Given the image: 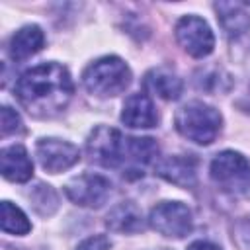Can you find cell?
<instances>
[{"label": "cell", "mask_w": 250, "mask_h": 250, "mask_svg": "<svg viewBox=\"0 0 250 250\" xmlns=\"http://www.w3.org/2000/svg\"><path fill=\"white\" fill-rule=\"evenodd\" d=\"M86 152L96 164L121 168L123 176L139 178L145 166L158 156V145L150 137H125L117 129L100 125L90 133Z\"/></svg>", "instance_id": "1"}, {"label": "cell", "mask_w": 250, "mask_h": 250, "mask_svg": "<svg viewBox=\"0 0 250 250\" xmlns=\"http://www.w3.org/2000/svg\"><path fill=\"white\" fill-rule=\"evenodd\" d=\"M74 92L68 70L59 62H43L25 70L16 82V98L33 117L61 113Z\"/></svg>", "instance_id": "2"}, {"label": "cell", "mask_w": 250, "mask_h": 250, "mask_svg": "<svg viewBox=\"0 0 250 250\" xmlns=\"http://www.w3.org/2000/svg\"><path fill=\"white\" fill-rule=\"evenodd\" d=\"M82 82L90 94L100 98L117 96L131 84V68L119 57H102L84 70Z\"/></svg>", "instance_id": "3"}, {"label": "cell", "mask_w": 250, "mask_h": 250, "mask_svg": "<svg viewBox=\"0 0 250 250\" xmlns=\"http://www.w3.org/2000/svg\"><path fill=\"white\" fill-rule=\"evenodd\" d=\"M221 113L203 102H189L176 113V129L180 135L197 145H211L221 131Z\"/></svg>", "instance_id": "4"}, {"label": "cell", "mask_w": 250, "mask_h": 250, "mask_svg": "<svg viewBox=\"0 0 250 250\" xmlns=\"http://www.w3.org/2000/svg\"><path fill=\"white\" fill-rule=\"evenodd\" d=\"M211 180L229 193H244L250 188V160L234 150L219 152L211 162Z\"/></svg>", "instance_id": "5"}, {"label": "cell", "mask_w": 250, "mask_h": 250, "mask_svg": "<svg viewBox=\"0 0 250 250\" xmlns=\"http://www.w3.org/2000/svg\"><path fill=\"white\" fill-rule=\"evenodd\" d=\"M148 223L156 232L170 238H184L193 229L191 211L178 201H162L156 207H152Z\"/></svg>", "instance_id": "6"}, {"label": "cell", "mask_w": 250, "mask_h": 250, "mask_svg": "<svg viewBox=\"0 0 250 250\" xmlns=\"http://www.w3.org/2000/svg\"><path fill=\"white\" fill-rule=\"evenodd\" d=\"M176 41L191 57H207L215 47V37L209 23L197 16H184L176 23Z\"/></svg>", "instance_id": "7"}, {"label": "cell", "mask_w": 250, "mask_h": 250, "mask_svg": "<svg viewBox=\"0 0 250 250\" xmlns=\"http://www.w3.org/2000/svg\"><path fill=\"white\" fill-rule=\"evenodd\" d=\"M109 191V180L100 174H82L64 186L66 197L80 207H102L107 201Z\"/></svg>", "instance_id": "8"}, {"label": "cell", "mask_w": 250, "mask_h": 250, "mask_svg": "<svg viewBox=\"0 0 250 250\" xmlns=\"http://www.w3.org/2000/svg\"><path fill=\"white\" fill-rule=\"evenodd\" d=\"M35 154L41 168L51 174H59L80 160V150L72 143L61 139H41L35 146Z\"/></svg>", "instance_id": "9"}, {"label": "cell", "mask_w": 250, "mask_h": 250, "mask_svg": "<svg viewBox=\"0 0 250 250\" xmlns=\"http://www.w3.org/2000/svg\"><path fill=\"white\" fill-rule=\"evenodd\" d=\"M121 121L131 129H148L158 123V113L146 94H133L123 104Z\"/></svg>", "instance_id": "10"}, {"label": "cell", "mask_w": 250, "mask_h": 250, "mask_svg": "<svg viewBox=\"0 0 250 250\" xmlns=\"http://www.w3.org/2000/svg\"><path fill=\"white\" fill-rule=\"evenodd\" d=\"M195 170L197 162L191 156H166L160 158L154 164V172L162 176L164 180L180 186V188H191L195 184Z\"/></svg>", "instance_id": "11"}, {"label": "cell", "mask_w": 250, "mask_h": 250, "mask_svg": "<svg viewBox=\"0 0 250 250\" xmlns=\"http://www.w3.org/2000/svg\"><path fill=\"white\" fill-rule=\"evenodd\" d=\"M0 170L6 180L21 184L31 178L33 162L21 145H12V146L2 148L0 152Z\"/></svg>", "instance_id": "12"}, {"label": "cell", "mask_w": 250, "mask_h": 250, "mask_svg": "<svg viewBox=\"0 0 250 250\" xmlns=\"http://www.w3.org/2000/svg\"><path fill=\"white\" fill-rule=\"evenodd\" d=\"M45 45V35L39 25H23L10 39V57L14 61H25L39 53Z\"/></svg>", "instance_id": "13"}, {"label": "cell", "mask_w": 250, "mask_h": 250, "mask_svg": "<svg viewBox=\"0 0 250 250\" xmlns=\"http://www.w3.org/2000/svg\"><path fill=\"white\" fill-rule=\"evenodd\" d=\"M105 225L115 232H139L145 229L143 213L133 201H123L115 205L107 213Z\"/></svg>", "instance_id": "14"}, {"label": "cell", "mask_w": 250, "mask_h": 250, "mask_svg": "<svg viewBox=\"0 0 250 250\" xmlns=\"http://www.w3.org/2000/svg\"><path fill=\"white\" fill-rule=\"evenodd\" d=\"M145 88L152 94H156L162 100H178L184 84L182 80L168 68H152L145 76Z\"/></svg>", "instance_id": "15"}, {"label": "cell", "mask_w": 250, "mask_h": 250, "mask_svg": "<svg viewBox=\"0 0 250 250\" xmlns=\"http://www.w3.org/2000/svg\"><path fill=\"white\" fill-rule=\"evenodd\" d=\"M215 10L219 14V21L229 37H238L250 29V16L240 4L232 2H217Z\"/></svg>", "instance_id": "16"}, {"label": "cell", "mask_w": 250, "mask_h": 250, "mask_svg": "<svg viewBox=\"0 0 250 250\" xmlns=\"http://www.w3.org/2000/svg\"><path fill=\"white\" fill-rule=\"evenodd\" d=\"M0 225H2V230L4 232H10V234H27L31 230V223L27 221L25 213L12 205L10 201H2L0 205Z\"/></svg>", "instance_id": "17"}, {"label": "cell", "mask_w": 250, "mask_h": 250, "mask_svg": "<svg viewBox=\"0 0 250 250\" xmlns=\"http://www.w3.org/2000/svg\"><path fill=\"white\" fill-rule=\"evenodd\" d=\"M29 197H31V203H33L35 211H39L41 215H51L57 209V203H59L57 193L53 191V188L51 186H45V184H39L29 193Z\"/></svg>", "instance_id": "18"}, {"label": "cell", "mask_w": 250, "mask_h": 250, "mask_svg": "<svg viewBox=\"0 0 250 250\" xmlns=\"http://www.w3.org/2000/svg\"><path fill=\"white\" fill-rule=\"evenodd\" d=\"M0 131H2V135H10V133L21 131L20 115L12 107H8V105H4L2 111H0Z\"/></svg>", "instance_id": "19"}, {"label": "cell", "mask_w": 250, "mask_h": 250, "mask_svg": "<svg viewBox=\"0 0 250 250\" xmlns=\"http://www.w3.org/2000/svg\"><path fill=\"white\" fill-rule=\"evenodd\" d=\"M109 246H111V242H109L107 236L96 234V236H90V238L82 240L76 246V250H109Z\"/></svg>", "instance_id": "20"}, {"label": "cell", "mask_w": 250, "mask_h": 250, "mask_svg": "<svg viewBox=\"0 0 250 250\" xmlns=\"http://www.w3.org/2000/svg\"><path fill=\"white\" fill-rule=\"evenodd\" d=\"M188 250H221L217 244L213 242H207V240H197V242H191L188 246Z\"/></svg>", "instance_id": "21"}]
</instances>
